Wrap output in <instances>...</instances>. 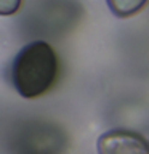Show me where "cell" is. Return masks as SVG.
Returning <instances> with one entry per match:
<instances>
[{
  "label": "cell",
  "instance_id": "cell-2",
  "mask_svg": "<svg viewBox=\"0 0 149 154\" xmlns=\"http://www.w3.org/2000/svg\"><path fill=\"white\" fill-rule=\"evenodd\" d=\"M96 149L98 154H149V143L136 132L114 128L98 138Z\"/></svg>",
  "mask_w": 149,
  "mask_h": 154
},
{
  "label": "cell",
  "instance_id": "cell-3",
  "mask_svg": "<svg viewBox=\"0 0 149 154\" xmlns=\"http://www.w3.org/2000/svg\"><path fill=\"white\" fill-rule=\"evenodd\" d=\"M106 2H108L109 10L115 16L127 18V16H132V14L138 13L147 0H106Z\"/></svg>",
  "mask_w": 149,
  "mask_h": 154
},
{
  "label": "cell",
  "instance_id": "cell-1",
  "mask_svg": "<svg viewBox=\"0 0 149 154\" xmlns=\"http://www.w3.org/2000/svg\"><path fill=\"white\" fill-rule=\"evenodd\" d=\"M58 72L55 50L37 40L23 47L11 64V84L23 98H37L50 90Z\"/></svg>",
  "mask_w": 149,
  "mask_h": 154
},
{
  "label": "cell",
  "instance_id": "cell-4",
  "mask_svg": "<svg viewBox=\"0 0 149 154\" xmlns=\"http://www.w3.org/2000/svg\"><path fill=\"white\" fill-rule=\"evenodd\" d=\"M21 0H0V13L2 14H13L18 11Z\"/></svg>",
  "mask_w": 149,
  "mask_h": 154
}]
</instances>
